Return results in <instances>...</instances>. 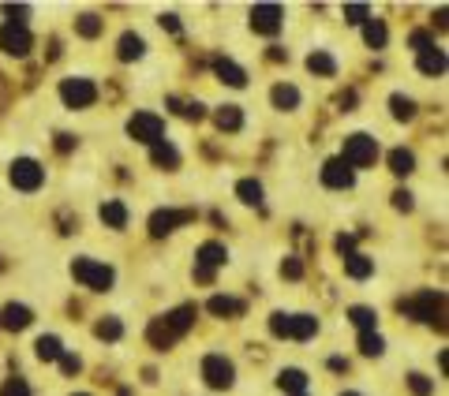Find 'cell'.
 <instances>
[{
  "label": "cell",
  "instance_id": "6da1fadb",
  "mask_svg": "<svg viewBox=\"0 0 449 396\" xmlns=\"http://www.w3.org/2000/svg\"><path fill=\"white\" fill-rule=\"evenodd\" d=\"M72 277L83 280L87 288H94V292L113 288V270H109L105 262H94V258H75V262H72Z\"/></svg>",
  "mask_w": 449,
  "mask_h": 396
},
{
  "label": "cell",
  "instance_id": "7a4b0ae2",
  "mask_svg": "<svg viewBox=\"0 0 449 396\" xmlns=\"http://www.w3.org/2000/svg\"><path fill=\"white\" fill-rule=\"evenodd\" d=\"M375 157H378V142L371 139V135H352V139H344V165L349 168H367V165H375Z\"/></svg>",
  "mask_w": 449,
  "mask_h": 396
},
{
  "label": "cell",
  "instance_id": "3957f363",
  "mask_svg": "<svg viewBox=\"0 0 449 396\" xmlns=\"http://www.w3.org/2000/svg\"><path fill=\"white\" fill-rule=\"evenodd\" d=\"M404 314H412L416 322H435V314L442 318V292H419L416 299L401 303Z\"/></svg>",
  "mask_w": 449,
  "mask_h": 396
},
{
  "label": "cell",
  "instance_id": "277c9868",
  "mask_svg": "<svg viewBox=\"0 0 449 396\" xmlns=\"http://www.w3.org/2000/svg\"><path fill=\"white\" fill-rule=\"evenodd\" d=\"M225 258H228V251L221 243H202L199 247V258H195V280H214V270L217 265H225Z\"/></svg>",
  "mask_w": 449,
  "mask_h": 396
},
{
  "label": "cell",
  "instance_id": "5b68a950",
  "mask_svg": "<svg viewBox=\"0 0 449 396\" xmlns=\"http://www.w3.org/2000/svg\"><path fill=\"white\" fill-rule=\"evenodd\" d=\"M161 131H165V124H161V116H154V113H135L131 120H128V135L135 142H161Z\"/></svg>",
  "mask_w": 449,
  "mask_h": 396
},
{
  "label": "cell",
  "instance_id": "8992f818",
  "mask_svg": "<svg viewBox=\"0 0 449 396\" xmlns=\"http://www.w3.org/2000/svg\"><path fill=\"white\" fill-rule=\"evenodd\" d=\"M61 98H64L72 109H87V105H94L98 86L90 82V79H64V82H61Z\"/></svg>",
  "mask_w": 449,
  "mask_h": 396
},
{
  "label": "cell",
  "instance_id": "52a82bcc",
  "mask_svg": "<svg viewBox=\"0 0 449 396\" xmlns=\"http://www.w3.org/2000/svg\"><path fill=\"white\" fill-rule=\"evenodd\" d=\"M41 179H45V168H41L38 161L19 157V161L12 165V184L19 187V191H38V187H41Z\"/></svg>",
  "mask_w": 449,
  "mask_h": 396
},
{
  "label": "cell",
  "instance_id": "ba28073f",
  "mask_svg": "<svg viewBox=\"0 0 449 396\" xmlns=\"http://www.w3.org/2000/svg\"><path fill=\"white\" fill-rule=\"evenodd\" d=\"M232 363H228L225 355H206L202 359V377H206V385H214V389H228L232 385Z\"/></svg>",
  "mask_w": 449,
  "mask_h": 396
},
{
  "label": "cell",
  "instance_id": "9c48e42d",
  "mask_svg": "<svg viewBox=\"0 0 449 396\" xmlns=\"http://www.w3.org/2000/svg\"><path fill=\"white\" fill-rule=\"evenodd\" d=\"M188 221H195L191 210H157L150 217V236H168L176 232V225H188Z\"/></svg>",
  "mask_w": 449,
  "mask_h": 396
},
{
  "label": "cell",
  "instance_id": "30bf717a",
  "mask_svg": "<svg viewBox=\"0 0 449 396\" xmlns=\"http://www.w3.org/2000/svg\"><path fill=\"white\" fill-rule=\"evenodd\" d=\"M0 49H4V53H12V56H27V53H30V30L8 23V27L0 30Z\"/></svg>",
  "mask_w": 449,
  "mask_h": 396
},
{
  "label": "cell",
  "instance_id": "8fae6325",
  "mask_svg": "<svg viewBox=\"0 0 449 396\" xmlns=\"http://www.w3.org/2000/svg\"><path fill=\"white\" fill-rule=\"evenodd\" d=\"M281 8L277 4H259V8H251V27H255L259 34H277L281 30Z\"/></svg>",
  "mask_w": 449,
  "mask_h": 396
},
{
  "label": "cell",
  "instance_id": "7c38bea8",
  "mask_svg": "<svg viewBox=\"0 0 449 396\" xmlns=\"http://www.w3.org/2000/svg\"><path fill=\"white\" fill-rule=\"evenodd\" d=\"M322 184L333 187V191H344V187H352V168L344 165L341 157H337V161H326V168H322Z\"/></svg>",
  "mask_w": 449,
  "mask_h": 396
},
{
  "label": "cell",
  "instance_id": "4fadbf2b",
  "mask_svg": "<svg viewBox=\"0 0 449 396\" xmlns=\"http://www.w3.org/2000/svg\"><path fill=\"white\" fill-rule=\"evenodd\" d=\"M318 333V322L311 314H292L289 318V337H296V340H311Z\"/></svg>",
  "mask_w": 449,
  "mask_h": 396
},
{
  "label": "cell",
  "instance_id": "5bb4252c",
  "mask_svg": "<svg viewBox=\"0 0 449 396\" xmlns=\"http://www.w3.org/2000/svg\"><path fill=\"white\" fill-rule=\"evenodd\" d=\"M191 322H195V307L188 303V307H180V311H173L165 318V325L173 329V337H180V333H188L191 329Z\"/></svg>",
  "mask_w": 449,
  "mask_h": 396
},
{
  "label": "cell",
  "instance_id": "9a60e30c",
  "mask_svg": "<svg viewBox=\"0 0 449 396\" xmlns=\"http://www.w3.org/2000/svg\"><path fill=\"white\" fill-rule=\"evenodd\" d=\"M344 273H349V277H355V280H363V277H371V273H375V262H371L367 254H349V258H344Z\"/></svg>",
  "mask_w": 449,
  "mask_h": 396
},
{
  "label": "cell",
  "instance_id": "2e32d148",
  "mask_svg": "<svg viewBox=\"0 0 449 396\" xmlns=\"http://www.w3.org/2000/svg\"><path fill=\"white\" fill-rule=\"evenodd\" d=\"M30 322H34V314L27 311V307L12 303V307H8V311H4V322H0V325H4V329H27Z\"/></svg>",
  "mask_w": 449,
  "mask_h": 396
},
{
  "label": "cell",
  "instance_id": "e0dca14e",
  "mask_svg": "<svg viewBox=\"0 0 449 396\" xmlns=\"http://www.w3.org/2000/svg\"><path fill=\"white\" fill-rule=\"evenodd\" d=\"M419 72L423 75H442L446 72V53H442V49H427V53H419Z\"/></svg>",
  "mask_w": 449,
  "mask_h": 396
},
{
  "label": "cell",
  "instance_id": "ac0fdd59",
  "mask_svg": "<svg viewBox=\"0 0 449 396\" xmlns=\"http://www.w3.org/2000/svg\"><path fill=\"white\" fill-rule=\"evenodd\" d=\"M101 221H105L109 228H124V225H128V210H124V202H116V198H113V202H105V206H101Z\"/></svg>",
  "mask_w": 449,
  "mask_h": 396
},
{
  "label": "cell",
  "instance_id": "d6986e66",
  "mask_svg": "<svg viewBox=\"0 0 449 396\" xmlns=\"http://www.w3.org/2000/svg\"><path fill=\"white\" fill-rule=\"evenodd\" d=\"M277 385H281L285 393H296V396H300L303 389H307V374H303V370H281Z\"/></svg>",
  "mask_w": 449,
  "mask_h": 396
},
{
  "label": "cell",
  "instance_id": "ffe728a7",
  "mask_svg": "<svg viewBox=\"0 0 449 396\" xmlns=\"http://www.w3.org/2000/svg\"><path fill=\"white\" fill-rule=\"evenodd\" d=\"M217 75H221V82H228V86H243V82H248V72L236 67L232 60H217Z\"/></svg>",
  "mask_w": 449,
  "mask_h": 396
},
{
  "label": "cell",
  "instance_id": "44dd1931",
  "mask_svg": "<svg viewBox=\"0 0 449 396\" xmlns=\"http://www.w3.org/2000/svg\"><path fill=\"white\" fill-rule=\"evenodd\" d=\"M173 340H176V337H173V329L165 325V318H157V322L150 325V344L165 351V348H173Z\"/></svg>",
  "mask_w": 449,
  "mask_h": 396
},
{
  "label": "cell",
  "instance_id": "7402d4cb",
  "mask_svg": "<svg viewBox=\"0 0 449 396\" xmlns=\"http://www.w3.org/2000/svg\"><path fill=\"white\" fill-rule=\"evenodd\" d=\"M154 165H161V168H176V165H180V153H176V146L154 142Z\"/></svg>",
  "mask_w": 449,
  "mask_h": 396
},
{
  "label": "cell",
  "instance_id": "603a6c76",
  "mask_svg": "<svg viewBox=\"0 0 449 396\" xmlns=\"http://www.w3.org/2000/svg\"><path fill=\"white\" fill-rule=\"evenodd\" d=\"M240 124H243V116H240V109H236V105L217 109V127H221V131H240Z\"/></svg>",
  "mask_w": 449,
  "mask_h": 396
},
{
  "label": "cell",
  "instance_id": "cb8c5ba5",
  "mask_svg": "<svg viewBox=\"0 0 449 396\" xmlns=\"http://www.w3.org/2000/svg\"><path fill=\"white\" fill-rule=\"evenodd\" d=\"M34 348H38V359H45V363H56V359L64 355V348H61V340H56V337H41Z\"/></svg>",
  "mask_w": 449,
  "mask_h": 396
},
{
  "label": "cell",
  "instance_id": "d4e9b609",
  "mask_svg": "<svg viewBox=\"0 0 449 396\" xmlns=\"http://www.w3.org/2000/svg\"><path fill=\"white\" fill-rule=\"evenodd\" d=\"M363 38H367L371 49H382V45H386V23H382V19H367V27H363Z\"/></svg>",
  "mask_w": 449,
  "mask_h": 396
},
{
  "label": "cell",
  "instance_id": "484cf974",
  "mask_svg": "<svg viewBox=\"0 0 449 396\" xmlns=\"http://www.w3.org/2000/svg\"><path fill=\"white\" fill-rule=\"evenodd\" d=\"M389 168H393L397 176H408V172L416 168V157H412L408 150H393L389 153Z\"/></svg>",
  "mask_w": 449,
  "mask_h": 396
},
{
  "label": "cell",
  "instance_id": "4316f807",
  "mask_svg": "<svg viewBox=\"0 0 449 396\" xmlns=\"http://www.w3.org/2000/svg\"><path fill=\"white\" fill-rule=\"evenodd\" d=\"M274 105L277 109H296L300 105V90H296V86H274Z\"/></svg>",
  "mask_w": 449,
  "mask_h": 396
},
{
  "label": "cell",
  "instance_id": "83f0119b",
  "mask_svg": "<svg viewBox=\"0 0 449 396\" xmlns=\"http://www.w3.org/2000/svg\"><path fill=\"white\" fill-rule=\"evenodd\" d=\"M142 56V38L139 34H124L120 38V60H139Z\"/></svg>",
  "mask_w": 449,
  "mask_h": 396
},
{
  "label": "cell",
  "instance_id": "f1b7e54d",
  "mask_svg": "<svg viewBox=\"0 0 449 396\" xmlns=\"http://www.w3.org/2000/svg\"><path fill=\"white\" fill-rule=\"evenodd\" d=\"M307 67L315 75H333L337 72V64H333V56H329V53H311L307 56Z\"/></svg>",
  "mask_w": 449,
  "mask_h": 396
},
{
  "label": "cell",
  "instance_id": "f546056e",
  "mask_svg": "<svg viewBox=\"0 0 449 396\" xmlns=\"http://www.w3.org/2000/svg\"><path fill=\"white\" fill-rule=\"evenodd\" d=\"M243 303L240 299H228V296H214L210 299V314H240Z\"/></svg>",
  "mask_w": 449,
  "mask_h": 396
},
{
  "label": "cell",
  "instance_id": "4dcf8cb0",
  "mask_svg": "<svg viewBox=\"0 0 449 396\" xmlns=\"http://www.w3.org/2000/svg\"><path fill=\"white\" fill-rule=\"evenodd\" d=\"M349 318H352V322L355 325H360V329L363 333H375V311H371V307H352V311H349Z\"/></svg>",
  "mask_w": 449,
  "mask_h": 396
},
{
  "label": "cell",
  "instance_id": "1f68e13d",
  "mask_svg": "<svg viewBox=\"0 0 449 396\" xmlns=\"http://www.w3.org/2000/svg\"><path fill=\"white\" fill-rule=\"evenodd\" d=\"M389 105H393V116H397V120H412V116H416V105H412V98H401V94H393V98H389Z\"/></svg>",
  "mask_w": 449,
  "mask_h": 396
},
{
  "label": "cell",
  "instance_id": "d6a6232c",
  "mask_svg": "<svg viewBox=\"0 0 449 396\" xmlns=\"http://www.w3.org/2000/svg\"><path fill=\"white\" fill-rule=\"evenodd\" d=\"M236 191H240V198H243L248 206H262V187L255 184V179H243V184L236 187Z\"/></svg>",
  "mask_w": 449,
  "mask_h": 396
},
{
  "label": "cell",
  "instance_id": "836d02e7",
  "mask_svg": "<svg viewBox=\"0 0 449 396\" xmlns=\"http://www.w3.org/2000/svg\"><path fill=\"white\" fill-rule=\"evenodd\" d=\"M120 333H124V325L116 322V318H105V322H98V337H101V340H120Z\"/></svg>",
  "mask_w": 449,
  "mask_h": 396
},
{
  "label": "cell",
  "instance_id": "e575fe53",
  "mask_svg": "<svg viewBox=\"0 0 449 396\" xmlns=\"http://www.w3.org/2000/svg\"><path fill=\"white\" fill-rule=\"evenodd\" d=\"M360 351H363V355H382V337H378V333H363Z\"/></svg>",
  "mask_w": 449,
  "mask_h": 396
},
{
  "label": "cell",
  "instance_id": "d590c367",
  "mask_svg": "<svg viewBox=\"0 0 449 396\" xmlns=\"http://www.w3.org/2000/svg\"><path fill=\"white\" fill-rule=\"evenodd\" d=\"M75 27H79L83 38H98V34H101V19H98V15H83Z\"/></svg>",
  "mask_w": 449,
  "mask_h": 396
},
{
  "label": "cell",
  "instance_id": "8d00e7d4",
  "mask_svg": "<svg viewBox=\"0 0 449 396\" xmlns=\"http://www.w3.org/2000/svg\"><path fill=\"white\" fill-rule=\"evenodd\" d=\"M0 396H30V385L23 377H8V385L0 389Z\"/></svg>",
  "mask_w": 449,
  "mask_h": 396
},
{
  "label": "cell",
  "instance_id": "74e56055",
  "mask_svg": "<svg viewBox=\"0 0 449 396\" xmlns=\"http://www.w3.org/2000/svg\"><path fill=\"white\" fill-rule=\"evenodd\" d=\"M408 385H412V393H416V396H430V393H435V385H430L423 374H412Z\"/></svg>",
  "mask_w": 449,
  "mask_h": 396
},
{
  "label": "cell",
  "instance_id": "f35d334b",
  "mask_svg": "<svg viewBox=\"0 0 449 396\" xmlns=\"http://www.w3.org/2000/svg\"><path fill=\"white\" fill-rule=\"evenodd\" d=\"M344 19H349V23H367L371 12L363 4H349V8H344Z\"/></svg>",
  "mask_w": 449,
  "mask_h": 396
},
{
  "label": "cell",
  "instance_id": "ab89813d",
  "mask_svg": "<svg viewBox=\"0 0 449 396\" xmlns=\"http://www.w3.org/2000/svg\"><path fill=\"white\" fill-rule=\"evenodd\" d=\"M289 318H292V314H274V318H270V329H274V337H289Z\"/></svg>",
  "mask_w": 449,
  "mask_h": 396
},
{
  "label": "cell",
  "instance_id": "60d3db41",
  "mask_svg": "<svg viewBox=\"0 0 449 396\" xmlns=\"http://www.w3.org/2000/svg\"><path fill=\"white\" fill-rule=\"evenodd\" d=\"M281 273H285V277H289V280H300V277H303V265H300V258H289V262L281 265Z\"/></svg>",
  "mask_w": 449,
  "mask_h": 396
},
{
  "label": "cell",
  "instance_id": "b9f144b4",
  "mask_svg": "<svg viewBox=\"0 0 449 396\" xmlns=\"http://www.w3.org/2000/svg\"><path fill=\"white\" fill-rule=\"evenodd\" d=\"M412 45L419 49V53H427V49H435V41H430V34H423V30H416L412 34Z\"/></svg>",
  "mask_w": 449,
  "mask_h": 396
},
{
  "label": "cell",
  "instance_id": "7bdbcfd3",
  "mask_svg": "<svg viewBox=\"0 0 449 396\" xmlns=\"http://www.w3.org/2000/svg\"><path fill=\"white\" fill-rule=\"evenodd\" d=\"M61 366H64V374H79V355H61Z\"/></svg>",
  "mask_w": 449,
  "mask_h": 396
},
{
  "label": "cell",
  "instance_id": "ee69618b",
  "mask_svg": "<svg viewBox=\"0 0 449 396\" xmlns=\"http://www.w3.org/2000/svg\"><path fill=\"white\" fill-rule=\"evenodd\" d=\"M393 206L408 213V210H412V195H408V191H397V195H393Z\"/></svg>",
  "mask_w": 449,
  "mask_h": 396
},
{
  "label": "cell",
  "instance_id": "f6af8a7d",
  "mask_svg": "<svg viewBox=\"0 0 449 396\" xmlns=\"http://www.w3.org/2000/svg\"><path fill=\"white\" fill-rule=\"evenodd\" d=\"M352 247H355V236H337V251H341L344 258L352 254Z\"/></svg>",
  "mask_w": 449,
  "mask_h": 396
},
{
  "label": "cell",
  "instance_id": "bcb514c9",
  "mask_svg": "<svg viewBox=\"0 0 449 396\" xmlns=\"http://www.w3.org/2000/svg\"><path fill=\"white\" fill-rule=\"evenodd\" d=\"M4 12L12 15V23H15V27H23V15H27V8H23V4H19V8H15V4H8Z\"/></svg>",
  "mask_w": 449,
  "mask_h": 396
},
{
  "label": "cell",
  "instance_id": "7dc6e473",
  "mask_svg": "<svg viewBox=\"0 0 449 396\" xmlns=\"http://www.w3.org/2000/svg\"><path fill=\"white\" fill-rule=\"evenodd\" d=\"M161 27H165V30H180V23H176V15H161Z\"/></svg>",
  "mask_w": 449,
  "mask_h": 396
},
{
  "label": "cell",
  "instance_id": "c3c4849f",
  "mask_svg": "<svg viewBox=\"0 0 449 396\" xmlns=\"http://www.w3.org/2000/svg\"><path fill=\"white\" fill-rule=\"evenodd\" d=\"M56 139H61V142H56V150H61V153L72 150V135H56Z\"/></svg>",
  "mask_w": 449,
  "mask_h": 396
},
{
  "label": "cell",
  "instance_id": "681fc988",
  "mask_svg": "<svg viewBox=\"0 0 449 396\" xmlns=\"http://www.w3.org/2000/svg\"><path fill=\"white\" fill-rule=\"evenodd\" d=\"M344 396H360V393H344Z\"/></svg>",
  "mask_w": 449,
  "mask_h": 396
},
{
  "label": "cell",
  "instance_id": "f907efd6",
  "mask_svg": "<svg viewBox=\"0 0 449 396\" xmlns=\"http://www.w3.org/2000/svg\"><path fill=\"white\" fill-rule=\"evenodd\" d=\"M79 396H87V393H79Z\"/></svg>",
  "mask_w": 449,
  "mask_h": 396
}]
</instances>
